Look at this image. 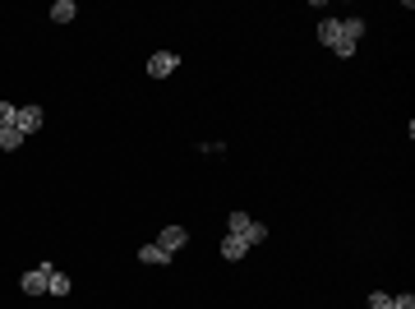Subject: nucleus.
<instances>
[{
	"mask_svg": "<svg viewBox=\"0 0 415 309\" xmlns=\"http://www.w3.org/2000/svg\"><path fill=\"white\" fill-rule=\"evenodd\" d=\"M51 295H70V277L65 273H51V286H46Z\"/></svg>",
	"mask_w": 415,
	"mask_h": 309,
	"instance_id": "nucleus-13",
	"label": "nucleus"
},
{
	"mask_svg": "<svg viewBox=\"0 0 415 309\" xmlns=\"http://www.w3.org/2000/svg\"><path fill=\"white\" fill-rule=\"evenodd\" d=\"M74 14H78L74 0H56V5H51V19H56V23H74Z\"/></svg>",
	"mask_w": 415,
	"mask_h": 309,
	"instance_id": "nucleus-10",
	"label": "nucleus"
},
{
	"mask_svg": "<svg viewBox=\"0 0 415 309\" xmlns=\"http://www.w3.org/2000/svg\"><path fill=\"white\" fill-rule=\"evenodd\" d=\"M245 222H249V213H240V208H235V213L226 217V235H240V231H245Z\"/></svg>",
	"mask_w": 415,
	"mask_h": 309,
	"instance_id": "nucleus-12",
	"label": "nucleus"
},
{
	"mask_svg": "<svg viewBox=\"0 0 415 309\" xmlns=\"http://www.w3.org/2000/svg\"><path fill=\"white\" fill-rule=\"evenodd\" d=\"M171 259H175V254H167V249L157 245V240H148V245L138 249V263H153V268H167Z\"/></svg>",
	"mask_w": 415,
	"mask_h": 309,
	"instance_id": "nucleus-6",
	"label": "nucleus"
},
{
	"mask_svg": "<svg viewBox=\"0 0 415 309\" xmlns=\"http://www.w3.org/2000/svg\"><path fill=\"white\" fill-rule=\"evenodd\" d=\"M175 70H180V51H153L148 56V74L153 78H171Z\"/></svg>",
	"mask_w": 415,
	"mask_h": 309,
	"instance_id": "nucleus-1",
	"label": "nucleus"
},
{
	"mask_svg": "<svg viewBox=\"0 0 415 309\" xmlns=\"http://www.w3.org/2000/svg\"><path fill=\"white\" fill-rule=\"evenodd\" d=\"M240 240H245V245H263V240H268V222L249 217V222H245V231H240Z\"/></svg>",
	"mask_w": 415,
	"mask_h": 309,
	"instance_id": "nucleus-9",
	"label": "nucleus"
},
{
	"mask_svg": "<svg viewBox=\"0 0 415 309\" xmlns=\"http://www.w3.org/2000/svg\"><path fill=\"white\" fill-rule=\"evenodd\" d=\"M319 42H323L328 51H332V47L341 42V14H328V19H319Z\"/></svg>",
	"mask_w": 415,
	"mask_h": 309,
	"instance_id": "nucleus-4",
	"label": "nucleus"
},
{
	"mask_svg": "<svg viewBox=\"0 0 415 309\" xmlns=\"http://www.w3.org/2000/svg\"><path fill=\"white\" fill-rule=\"evenodd\" d=\"M392 309H415V295L411 291H397V295H392Z\"/></svg>",
	"mask_w": 415,
	"mask_h": 309,
	"instance_id": "nucleus-16",
	"label": "nucleus"
},
{
	"mask_svg": "<svg viewBox=\"0 0 415 309\" xmlns=\"http://www.w3.org/2000/svg\"><path fill=\"white\" fill-rule=\"evenodd\" d=\"M19 143H23V134H19L14 125H5V129H0V148H5V153H14Z\"/></svg>",
	"mask_w": 415,
	"mask_h": 309,
	"instance_id": "nucleus-11",
	"label": "nucleus"
},
{
	"mask_svg": "<svg viewBox=\"0 0 415 309\" xmlns=\"http://www.w3.org/2000/svg\"><path fill=\"white\" fill-rule=\"evenodd\" d=\"M14 129L23 134V139H28V134H37V129H42V107H19Z\"/></svg>",
	"mask_w": 415,
	"mask_h": 309,
	"instance_id": "nucleus-3",
	"label": "nucleus"
},
{
	"mask_svg": "<svg viewBox=\"0 0 415 309\" xmlns=\"http://www.w3.org/2000/svg\"><path fill=\"white\" fill-rule=\"evenodd\" d=\"M184 240H189V231H184V226H162V235H157V245L167 249V254L184 249Z\"/></svg>",
	"mask_w": 415,
	"mask_h": 309,
	"instance_id": "nucleus-5",
	"label": "nucleus"
},
{
	"mask_svg": "<svg viewBox=\"0 0 415 309\" xmlns=\"http://www.w3.org/2000/svg\"><path fill=\"white\" fill-rule=\"evenodd\" d=\"M245 254H249V245L240 240V235H222V259H226V263L245 259Z\"/></svg>",
	"mask_w": 415,
	"mask_h": 309,
	"instance_id": "nucleus-8",
	"label": "nucleus"
},
{
	"mask_svg": "<svg viewBox=\"0 0 415 309\" xmlns=\"http://www.w3.org/2000/svg\"><path fill=\"white\" fill-rule=\"evenodd\" d=\"M369 309H392V295L387 291H369Z\"/></svg>",
	"mask_w": 415,
	"mask_h": 309,
	"instance_id": "nucleus-14",
	"label": "nucleus"
},
{
	"mask_svg": "<svg viewBox=\"0 0 415 309\" xmlns=\"http://www.w3.org/2000/svg\"><path fill=\"white\" fill-rule=\"evenodd\" d=\"M365 32H369V23L360 14H346V19H341V37H346V42H355V47H360V37H365Z\"/></svg>",
	"mask_w": 415,
	"mask_h": 309,
	"instance_id": "nucleus-7",
	"label": "nucleus"
},
{
	"mask_svg": "<svg viewBox=\"0 0 415 309\" xmlns=\"http://www.w3.org/2000/svg\"><path fill=\"white\" fill-rule=\"evenodd\" d=\"M51 273H56L51 263H37L32 273H23V281H19V286H23V295H46V286H51Z\"/></svg>",
	"mask_w": 415,
	"mask_h": 309,
	"instance_id": "nucleus-2",
	"label": "nucleus"
},
{
	"mask_svg": "<svg viewBox=\"0 0 415 309\" xmlns=\"http://www.w3.org/2000/svg\"><path fill=\"white\" fill-rule=\"evenodd\" d=\"M14 116H19L14 102H0V129H5V125H14Z\"/></svg>",
	"mask_w": 415,
	"mask_h": 309,
	"instance_id": "nucleus-15",
	"label": "nucleus"
}]
</instances>
